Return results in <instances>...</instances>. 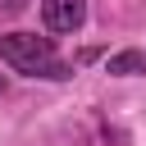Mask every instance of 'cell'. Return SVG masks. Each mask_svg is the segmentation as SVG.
I'll list each match as a JSON object with an SVG mask.
<instances>
[{
	"label": "cell",
	"instance_id": "277c9868",
	"mask_svg": "<svg viewBox=\"0 0 146 146\" xmlns=\"http://www.w3.org/2000/svg\"><path fill=\"white\" fill-rule=\"evenodd\" d=\"M23 5H27V0H0V14H18Z\"/></svg>",
	"mask_w": 146,
	"mask_h": 146
},
{
	"label": "cell",
	"instance_id": "7a4b0ae2",
	"mask_svg": "<svg viewBox=\"0 0 146 146\" xmlns=\"http://www.w3.org/2000/svg\"><path fill=\"white\" fill-rule=\"evenodd\" d=\"M46 32H78L87 23V0H41Z\"/></svg>",
	"mask_w": 146,
	"mask_h": 146
},
{
	"label": "cell",
	"instance_id": "5b68a950",
	"mask_svg": "<svg viewBox=\"0 0 146 146\" xmlns=\"http://www.w3.org/2000/svg\"><path fill=\"white\" fill-rule=\"evenodd\" d=\"M0 96H5V78H0Z\"/></svg>",
	"mask_w": 146,
	"mask_h": 146
},
{
	"label": "cell",
	"instance_id": "3957f363",
	"mask_svg": "<svg viewBox=\"0 0 146 146\" xmlns=\"http://www.w3.org/2000/svg\"><path fill=\"white\" fill-rule=\"evenodd\" d=\"M105 73H114V78H137V73H146V50H119V55H110V59H105Z\"/></svg>",
	"mask_w": 146,
	"mask_h": 146
},
{
	"label": "cell",
	"instance_id": "6da1fadb",
	"mask_svg": "<svg viewBox=\"0 0 146 146\" xmlns=\"http://www.w3.org/2000/svg\"><path fill=\"white\" fill-rule=\"evenodd\" d=\"M0 59L14 68V73H27V78H68L73 68L55 55V41L50 36H36V32H0Z\"/></svg>",
	"mask_w": 146,
	"mask_h": 146
}]
</instances>
